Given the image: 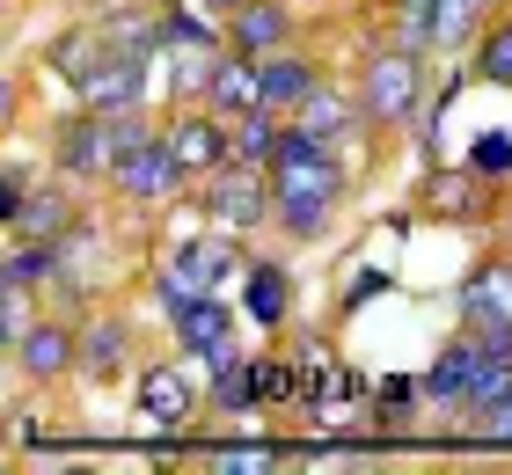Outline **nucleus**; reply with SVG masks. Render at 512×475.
<instances>
[{"mask_svg":"<svg viewBox=\"0 0 512 475\" xmlns=\"http://www.w3.org/2000/svg\"><path fill=\"white\" fill-rule=\"evenodd\" d=\"M161 132H169L176 161L191 169V183H205L213 169H227V117H220V110H205V103H198V110H176Z\"/></svg>","mask_w":512,"mask_h":475,"instance_id":"nucleus-9","label":"nucleus"},{"mask_svg":"<svg viewBox=\"0 0 512 475\" xmlns=\"http://www.w3.org/2000/svg\"><path fill=\"white\" fill-rule=\"evenodd\" d=\"M154 132L161 125L147 110H125V117L74 110V117H59V125H52V176H66V183H110Z\"/></svg>","mask_w":512,"mask_h":475,"instance_id":"nucleus-1","label":"nucleus"},{"mask_svg":"<svg viewBox=\"0 0 512 475\" xmlns=\"http://www.w3.org/2000/svg\"><path fill=\"white\" fill-rule=\"evenodd\" d=\"M469 439H491V446H512V395H505V402H498V410L483 417V424H469Z\"/></svg>","mask_w":512,"mask_h":475,"instance_id":"nucleus-32","label":"nucleus"},{"mask_svg":"<svg viewBox=\"0 0 512 475\" xmlns=\"http://www.w3.org/2000/svg\"><path fill=\"white\" fill-rule=\"evenodd\" d=\"M205 110H220V117L264 110V59L220 52V66H213V81H205Z\"/></svg>","mask_w":512,"mask_h":475,"instance_id":"nucleus-16","label":"nucleus"},{"mask_svg":"<svg viewBox=\"0 0 512 475\" xmlns=\"http://www.w3.org/2000/svg\"><path fill=\"white\" fill-rule=\"evenodd\" d=\"M425 59L432 52H410L403 37H388L366 52L359 66V103L366 117H374V132H410V125H425V110H432V95H425Z\"/></svg>","mask_w":512,"mask_h":475,"instance_id":"nucleus-2","label":"nucleus"},{"mask_svg":"<svg viewBox=\"0 0 512 475\" xmlns=\"http://www.w3.org/2000/svg\"><path fill=\"white\" fill-rule=\"evenodd\" d=\"M198 380H191V366H147L139 373V417L154 424V432H183V424L198 417Z\"/></svg>","mask_w":512,"mask_h":475,"instance_id":"nucleus-10","label":"nucleus"},{"mask_svg":"<svg viewBox=\"0 0 512 475\" xmlns=\"http://www.w3.org/2000/svg\"><path fill=\"white\" fill-rule=\"evenodd\" d=\"M110 190H118L125 205H176L183 190H191V169L176 161V147H169V132H154L147 147H139L118 176H110Z\"/></svg>","mask_w":512,"mask_h":475,"instance_id":"nucleus-6","label":"nucleus"},{"mask_svg":"<svg viewBox=\"0 0 512 475\" xmlns=\"http://www.w3.org/2000/svg\"><path fill=\"white\" fill-rule=\"evenodd\" d=\"M191 300H205V285H198V271L183 264V256H169V264L154 271V307L176 315V307H191Z\"/></svg>","mask_w":512,"mask_h":475,"instance_id":"nucleus-28","label":"nucleus"},{"mask_svg":"<svg viewBox=\"0 0 512 475\" xmlns=\"http://www.w3.org/2000/svg\"><path fill=\"white\" fill-rule=\"evenodd\" d=\"M198 198H205V220L227 227V234H256V227H271V212H278L271 169H242V161L213 169V176L198 183Z\"/></svg>","mask_w":512,"mask_h":475,"instance_id":"nucleus-3","label":"nucleus"},{"mask_svg":"<svg viewBox=\"0 0 512 475\" xmlns=\"http://www.w3.org/2000/svg\"><path fill=\"white\" fill-rule=\"evenodd\" d=\"M132 373V322L118 315H96L81 329V380H96V388H110V380Z\"/></svg>","mask_w":512,"mask_h":475,"instance_id":"nucleus-15","label":"nucleus"},{"mask_svg":"<svg viewBox=\"0 0 512 475\" xmlns=\"http://www.w3.org/2000/svg\"><path fill=\"white\" fill-rule=\"evenodd\" d=\"M37 307H30V285H0V351H15L22 337H30Z\"/></svg>","mask_w":512,"mask_h":475,"instance_id":"nucleus-29","label":"nucleus"},{"mask_svg":"<svg viewBox=\"0 0 512 475\" xmlns=\"http://www.w3.org/2000/svg\"><path fill=\"white\" fill-rule=\"evenodd\" d=\"M30 169H22V161H8V183H0V227H8L15 220V212H22V198H30Z\"/></svg>","mask_w":512,"mask_h":475,"instance_id":"nucleus-31","label":"nucleus"},{"mask_svg":"<svg viewBox=\"0 0 512 475\" xmlns=\"http://www.w3.org/2000/svg\"><path fill=\"white\" fill-rule=\"evenodd\" d=\"M315 88H322V66H315L308 52H293V44H286V52H271V59H264V110L293 117Z\"/></svg>","mask_w":512,"mask_h":475,"instance_id":"nucleus-18","label":"nucleus"},{"mask_svg":"<svg viewBox=\"0 0 512 475\" xmlns=\"http://www.w3.org/2000/svg\"><path fill=\"white\" fill-rule=\"evenodd\" d=\"M483 366H491V359H483V351L469 344V329H461V337H447V344H439V359L417 373V380H425V402H432V410H447V417L461 424V410H469V395H476Z\"/></svg>","mask_w":512,"mask_h":475,"instance_id":"nucleus-8","label":"nucleus"},{"mask_svg":"<svg viewBox=\"0 0 512 475\" xmlns=\"http://www.w3.org/2000/svg\"><path fill=\"white\" fill-rule=\"evenodd\" d=\"M176 256L198 271V285H205V293H220L227 278H242V271H249V256H242V234H227V227H213V234H191V242H183Z\"/></svg>","mask_w":512,"mask_h":475,"instance_id":"nucleus-19","label":"nucleus"},{"mask_svg":"<svg viewBox=\"0 0 512 475\" xmlns=\"http://www.w3.org/2000/svg\"><path fill=\"white\" fill-rule=\"evenodd\" d=\"M220 30H227V52L271 59V52H286V44H293V8H286V0H242Z\"/></svg>","mask_w":512,"mask_h":475,"instance_id":"nucleus-11","label":"nucleus"},{"mask_svg":"<svg viewBox=\"0 0 512 475\" xmlns=\"http://www.w3.org/2000/svg\"><path fill=\"white\" fill-rule=\"evenodd\" d=\"M461 322H512V256H483V264L461 278Z\"/></svg>","mask_w":512,"mask_h":475,"instance_id":"nucleus-14","label":"nucleus"},{"mask_svg":"<svg viewBox=\"0 0 512 475\" xmlns=\"http://www.w3.org/2000/svg\"><path fill=\"white\" fill-rule=\"evenodd\" d=\"M213 468H220V475H278V468H286V454L264 446V439H220V446H213Z\"/></svg>","mask_w":512,"mask_h":475,"instance_id":"nucleus-26","label":"nucleus"},{"mask_svg":"<svg viewBox=\"0 0 512 475\" xmlns=\"http://www.w3.org/2000/svg\"><path fill=\"white\" fill-rule=\"evenodd\" d=\"M330 220H337V198H278V212H271V227L286 242H322Z\"/></svg>","mask_w":512,"mask_h":475,"instance_id":"nucleus-23","label":"nucleus"},{"mask_svg":"<svg viewBox=\"0 0 512 475\" xmlns=\"http://www.w3.org/2000/svg\"><path fill=\"white\" fill-rule=\"evenodd\" d=\"M476 37H483V0H439L432 8V59H454L461 44L476 52Z\"/></svg>","mask_w":512,"mask_h":475,"instance_id":"nucleus-22","label":"nucleus"},{"mask_svg":"<svg viewBox=\"0 0 512 475\" xmlns=\"http://www.w3.org/2000/svg\"><path fill=\"white\" fill-rule=\"evenodd\" d=\"M469 169H476L483 183H505V176H512V132H483L476 154H469Z\"/></svg>","mask_w":512,"mask_h":475,"instance_id":"nucleus-30","label":"nucleus"},{"mask_svg":"<svg viewBox=\"0 0 512 475\" xmlns=\"http://www.w3.org/2000/svg\"><path fill=\"white\" fill-rule=\"evenodd\" d=\"M417 402H425V380H417V373H388L381 388H374V417H381V432H403V424L417 417Z\"/></svg>","mask_w":512,"mask_h":475,"instance_id":"nucleus-25","label":"nucleus"},{"mask_svg":"<svg viewBox=\"0 0 512 475\" xmlns=\"http://www.w3.org/2000/svg\"><path fill=\"white\" fill-rule=\"evenodd\" d=\"M293 125H300V132H315V139H330V147L344 154V139H366V132H374V117H366L359 88L344 95V88H330V81H322V88L308 95V103L293 110Z\"/></svg>","mask_w":512,"mask_h":475,"instance_id":"nucleus-12","label":"nucleus"},{"mask_svg":"<svg viewBox=\"0 0 512 475\" xmlns=\"http://www.w3.org/2000/svg\"><path fill=\"white\" fill-rule=\"evenodd\" d=\"M110 59V37L103 22H81V30H59L52 44H44V74H59L66 88H88V74Z\"/></svg>","mask_w":512,"mask_h":475,"instance_id":"nucleus-17","label":"nucleus"},{"mask_svg":"<svg viewBox=\"0 0 512 475\" xmlns=\"http://www.w3.org/2000/svg\"><path fill=\"white\" fill-rule=\"evenodd\" d=\"M81 220H88V212L74 205V190H66V176H59V183H37L30 198H22V212L8 220V234H30V242H66Z\"/></svg>","mask_w":512,"mask_h":475,"instance_id":"nucleus-13","label":"nucleus"},{"mask_svg":"<svg viewBox=\"0 0 512 475\" xmlns=\"http://www.w3.org/2000/svg\"><path fill=\"white\" fill-rule=\"evenodd\" d=\"M213 410H227V417H249L256 402H264V388H256V359H242V366H227V373H213Z\"/></svg>","mask_w":512,"mask_h":475,"instance_id":"nucleus-27","label":"nucleus"},{"mask_svg":"<svg viewBox=\"0 0 512 475\" xmlns=\"http://www.w3.org/2000/svg\"><path fill=\"white\" fill-rule=\"evenodd\" d=\"M278 139H286V117H278V110H242V117H227V161H242V169H271Z\"/></svg>","mask_w":512,"mask_h":475,"instance_id":"nucleus-20","label":"nucleus"},{"mask_svg":"<svg viewBox=\"0 0 512 475\" xmlns=\"http://www.w3.org/2000/svg\"><path fill=\"white\" fill-rule=\"evenodd\" d=\"M505 227H512V212H505Z\"/></svg>","mask_w":512,"mask_h":475,"instance_id":"nucleus-35","label":"nucleus"},{"mask_svg":"<svg viewBox=\"0 0 512 475\" xmlns=\"http://www.w3.org/2000/svg\"><path fill=\"white\" fill-rule=\"evenodd\" d=\"M381 293H388V271H359V285L344 293V315H352V307H366V300H381Z\"/></svg>","mask_w":512,"mask_h":475,"instance_id":"nucleus-33","label":"nucleus"},{"mask_svg":"<svg viewBox=\"0 0 512 475\" xmlns=\"http://www.w3.org/2000/svg\"><path fill=\"white\" fill-rule=\"evenodd\" d=\"M242 300H249V315L264 329H286V315H293V271L286 264H249L242 271Z\"/></svg>","mask_w":512,"mask_h":475,"instance_id":"nucleus-21","label":"nucleus"},{"mask_svg":"<svg viewBox=\"0 0 512 475\" xmlns=\"http://www.w3.org/2000/svg\"><path fill=\"white\" fill-rule=\"evenodd\" d=\"M469 74L512 95V15H498V22H483V37H476V59H469Z\"/></svg>","mask_w":512,"mask_h":475,"instance_id":"nucleus-24","label":"nucleus"},{"mask_svg":"<svg viewBox=\"0 0 512 475\" xmlns=\"http://www.w3.org/2000/svg\"><path fill=\"white\" fill-rule=\"evenodd\" d=\"M191 8H205V15H213V22H227V15H235V8H242V0H191Z\"/></svg>","mask_w":512,"mask_h":475,"instance_id":"nucleus-34","label":"nucleus"},{"mask_svg":"<svg viewBox=\"0 0 512 475\" xmlns=\"http://www.w3.org/2000/svg\"><path fill=\"white\" fill-rule=\"evenodd\" d=\"M8 359H15V373L30 380V388L74 380V373H81V329L66 322V315H37V322H30V337H22Z\"/></svg>","mask_w":512,"mask_h":475,"instance_id":"nucleus-5","label":"nucleus"},{"mask_svg":"<svg viewBox=\"0 0 512 475\" xmlns=\"http://www.w3.org/2000/svg\"><path fill=\"white\" fill-rule=\"evenodd\" d=\"M147 88H154V59L110 44V59L88 74V88H74V103L81 110H103V117H125V110H147Z\"/></svg>","mask_w":512,"mask_h":475,"instance_id":"nucleus-7","label":"nucleus"},{"mask_svg":"<svg viewBox=\"0 0 512 475\" xmlns=\"http://www.w3.org/2000/svg\"><path fill=\"white\" fill-rule=\"evenodd\" d=\"M169 337H176L183 359H198V366H213V373H227V366L249 359V351H242V329H235V307H227L220 293L176 307V315H169Z\"/></svg>","mask_w":512,"mask_h":475,"instance_id":"nucleus-4","label":"nucleus"}]
</instances>
